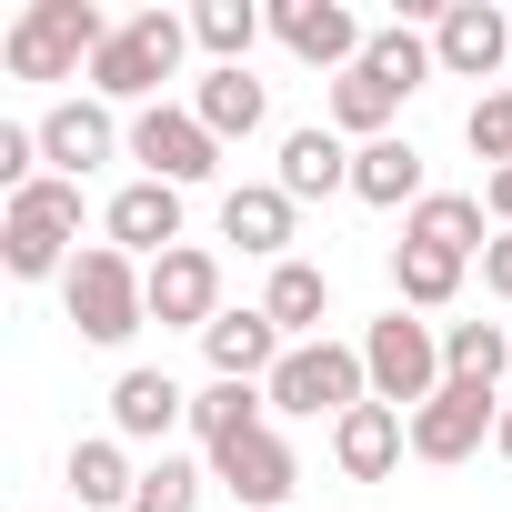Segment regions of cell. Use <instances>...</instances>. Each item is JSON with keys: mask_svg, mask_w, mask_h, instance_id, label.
Wrapping results in <instances>:
<instances>
[{"mask_svg": "<svg viewBox=\"0 0 512 512\" xmlns=\"http://www.w3.org/2000/svg\"><path fill=\"white\" fill-rule=\"evenodd\" d=\"M111 31L121 21L101 11V0H31V11L0 31V61H11V81H91Z\"/></svg>", "mask_w": 512, "mask_h": 512, "instance_id": "1", "label": "cell"}, {"mask_svg": "<svg viewBox=\"0 0 512 512\" xmlns=\"http://www.w3.org/2000/svg\"><path fill=\"white\" fill-rule=\"evenodd\" d=\"M81 181H61V171H41L21 201H0V262H11V282H71V262H81Z\"/></svg>", "mask_w": 512, "mask_h": 512, "instance_id": "2", "label": "cell"}, {"mask_svg": "<svg viewBox=\"0 0 512 512\" xmlns=\"http://www.w3.org/2000/svg\"><path fill=\"white\" fill-rule=\"evenodd\" d=\"M181 51H191V21L181 11H131L111 41H101V61H91V101H131V111H151L161 101V81L181 71Z\"/></svg>", "mask_w": 512, "mask_h": 512, "instance_id": "3", "label": "cell"}, {"mask_svg": "<svg viewBox=\"0 0 512 512\" xmlns=\"http://www.w3.org/2000/svg\"><path fill=\"white\" fill-rule=\"evenodd\" d=\"M61 312H71V332H81V342L121 352V342H131V332L151 322L141 262H131V251H111V241H91L81 262H71V282H61Z\"/></svg>", "mask_w": 512, "mask_h": 512, "instance_id": "4", "label": "cell"}, {"mask_svg": "<svg viewBox=\"0 0 512 512\" xmlns=\"http://www.w3.org/2000/svg\"><path fill=\"white\" fill-rule=\"evenodd\" d=\"M262 392H272V412H292V422H342V412L372 402V372H362V342H332V332H322V342H292Z\"/></svg>", "mask_w": 512, "mask_h": 512, "instance_id": "5", "label": "cell"}, {"mask_svg": "<svg viewBox=\"0 0 512 512\" xmlns=\"http://www.w3.org/2000/svg\"><path fill=\"white\" fill-rule=\"evenodd\" d=\"M362 372H372V402H392V412H422L452 372H442V322H422V312H382L372 332H362Z\"/></svg>", "mask_w": 512, "mask_h": 512, "instance_id": "6", "label": "cell"}, {"mask_svg": "<svg viewBox=\"0 0 512 512\" xmlns=\"http://www.w3.org/2000/svg\"><path fill=\"white\" fill-rule=\"evenodd\" d=\"M131 161H141V181L191 191V181H211V171H221V141L201 131V111H191V101H151V111H131Z\"/></svg>", "mask_w": 512, "mask_h": 512, "instance_id": "7", "label": "cell"}, {"mask_svg": "<svg viewBox=\"0 0 512 512\" xmlns=\"http://www.w3.org/2000/svg\"><path fill=\"white\" fill-rule=\"evenodd\" d=\"M272 41L292 51V61H312V71H362V51H372V31H362V11H342V0H272Z\"/></svg>", "mask_w": 512, "mask_h": 512, "instance_id": "8", "label": "cell"}, {"mask_svg": "<svg viewBox=\"0 0 512 512\" xmlns=\"http://www.w3.org/2000/svg\"><path fill=\"white\" fill-rule=\"evenodd\" d=\"M141 292H151V322H161V332H211V322H221V262H211L201 241L141 262Z\"/></svg>", "mask_w": 512, "mask_h": 512, "instance_id": "9", "label": "cell"}, {"mask_svg": "<svg viewBox=\"0 0 512 512\" xmlns=\"http://www.w3.org/2000/svg\"><path fill=\"white\" fill-rule=\"evenodd\" d=\"M211 462V482L241 502V512H282L292 502V482H302V462H292V442L262 422V432H241V442H221V452H201Z\"/></svg>", "mask_w": 512, "mask_h": 512, "instance_id": "10", "label": "cell"}, {"mask_svg": "<svg viewBox=\"0 0 512 512\" xmlns=\"http://www.w3.org/2000/svg\"><path fill=\"white\" fill-rule=\"evenodd\" d=\"M121 151H131V131L111 121V101L81 91V101H51V111H41V161H51L61 181H91V171L121 161Z\"/></svg>", "mask_w": 512, "mask_h": 512, "instance_id": "11", "label": "cell"}, {"mask_svg": "<svg viewBox=\"0 0 512 512\" xmlns=\"http://www.w3.org/2000/svg\"><path fill=\"white\" fill-rule=\"evenodd\" d=\"M502 422V392H472V382H442L422 412H412V462H472Z\"/></svg>", "mask_w": 512, "mask_h": 512, "instance_id": "12", "label": "cell"}, {"mask_svg": "<svg viewBox=\"0 0 512 512\" xmlns=\"http://www.w3.org/2000/svg\"><path fill=\"white\" fill-rule=\"evenodd\" d=\"M432 61H442V81H492V71H512V21L492 0H452V11H432Z\"/></svg>", "mask_w": 512, "mask_h": 512, "instance_id": "13", "label": "cell"}, {"mask_svg": "<svg viewBox=\"0 0 512 512\" xmlns=\"http://www.w3.org/2000/svg\"><path fill=\"white\" fill-rule=\"evenodd\" d=\"M101 241L131 251V262L181 251V191H171V181H121V191L101 201Z\"/></svg>", "mask_w": 512, "mask_h": 512, "instance_id": "14", "label": "cell"}, {"mask_svg": "<svg viewBox=\"0 0 512 512\" xmlns=\"http://www.w3.org/2000/svg\"><path fill=\"white\" fill-rule=\"evenodd\" d=\"M221 241H241L251 262H292V241H302V201L282 181H241L221 191Z\"/></svg>", "mask_w": 512, "mask_h": 512, "instance_id": "15", "label": "cell"}, {"mask_svg": "<svg viewBox=\"0 0 512 512\" xmlns=\"http://www.w3.org/2000/svg\"><path fill=\"white\" fill-rule=\"evenodd\" d=\"M191 422V392L171 382V372H151V362H131L121 382H111V432L121 442H161L171 452V432Z\"/></svg>", "mask_w": 512, "mask_h": 512, "instance_id": "16", "label": "cell"}, {"mask_svg": "<svg viewBox=\"0 0 512 512\" xmlns=\"http://www.w3.org/2000/svg\"><path fill=\"white\" fill-rule=\"evenodd\" d=\"M282 332H272V312L251 302V312H221L211 332H201V362H211V382H272L282 372Z\"/></svg>", "mask_w": 512, "mask_h": 512, "instance_id": "17", "label": "cell"}, {"mask_svg": "<svg viewBox=\"0 0 512 512\" xmlns=\"http://www.w3.org/2000/svg\"><path fill=\"white\" fill-rule=\"evenodd\" d=\"M272 181L292 201H332V191H352V141L332 121H302V131H282V171Z\"/></svg>", "mask_w": 512, "mask_h": 512, "instance_id": "18", "label": "cell"}, {"mask_svg": "<svg viewBox=\"0 0 512 512\" xmlns=\"http://www.w3.org/2000/svg\"><path fill=\"white\" fill-rule=\"evenodd\" d=\"M352 201H372V211H402V221H412V211L432 201L422 151H412L402 131H392V141H362V151H352Z\"/></svg>", "mask_w": 512, "mask_h": 512, "instance_id": "19", "label": "cell"}, {"mask_svg": "<svg viewBox=\"0 0 512 512\" xmlns=\"http://www.w3.org/2000/svg\"><path fill=\"white\" fill-rule=\"evenodd\" d=\"M402 452H412V412H392V402H362V412L332 422V462H342L352 482H382Z\"/></svg>", "mask_w": 512, "mask_h": 512, "instance_id": "20", "label": "cell"}, {"mask_svg": "<svg viewBox=\"0 0 512 512\" xmlns=\"http://www.w3.org/2000/svg\"><path fill=\"white\" fill-rule=\"evenodd\" d=\"M61 482H71V502H81V512H131L141 462H131V442H121V432H91V442H71Z\"/></svg>", "mask_w": 512, "mask_h": 512, "instance_id": "21", "label": "cell"}, {"mask_svg": "<svg viewBox=\"0 0 512 512\" xmlns=\"http://www.w3.org/2000/svg\"><path fill=\"white\" fill-rule=\"evenodd\" d=\"M262 312H272V332L282 342H322V322H332V272L322 262H272V282H262Z\"/></svg>", "mask_w": 512, "mask_h": 512, "instance_id": "22", "label": "cell"}, {"mask_svg": "<svg viewBox=\"0 0 512 512\" xmlns=\"http://www.w3.org/2000/svg\"><path fill=\"white\" fill-rule=\"evenodd\" d=\"M402 241L452 251V262H482V251H492V211H482V191H432V201L402 221Z\"/></svg>", "mask_w": 512, "mask_h": 512, "instance_id": "23", "label": "cell"}, {"mask_svg": "<svg viewBox=\"0 0 512 512\" xmlns=\"http://www.w3.org/2000/svg\"><path fill=\"white\" fill-rule=\"evenodd\" d=\"M442 372L472 392H512V322H442Z\"/></svg>", "mask_w": 512, "mask_h": 512, "instance_id": "24", "label": "cell"}, {"mask_svg": "<svg viewBox=\"0 0 512 512\" xmlns=\"http://www.w3.org/2000/svg\"><path fill=\"white\" fill-rule=\"evenodd\" d=\"M191 111H201V131H211L221 151H231V141H251V131L272 121V101H262V81H251V71H201Z\"/></svg>", "mask_w": 512, "mask_h": 512, "instance_id": "25", "label": "cell"}, {"mask_svg": "<svg viewBox=\"0 0 512 512\" xmlns=\"http://www.w3.org/2000/svg\"><path fill=\"white\" fill-rule=\"evenodd\" d=\"M462 272H472V262H452V251L392 241V302H402V312H452V302H462Z\"/></svg>", "mask_w": 512, "mask_h": 512, "instance_id": "26", "label": "cell"}, {"mask_svg": "<svg viewBox=\"0 0 512 512\" xmlns=\"http://www.w3.org/2000/svg\"><path fill=\"white\" fill-rule=\"evenodd\" d=\"M272 422V392L262 382H201L191 392V432H201V452H221V442H241V432H262Z\"/></svg>", "mask_w": 512, "mask_h": 512, "instance_id": "27", "label": "cell"}, {"mask_svg": "<svg viewBox=\"0 0 512 512\" xmlns=\"http://www.w3.org/2000/svg\"><path fill=\"white\" fill-rule=\"evenodd\" d=\"M272 31V11H251V0H201L191 11V41L211 51V71H251V41Z\"/></svg>", "mask_w": 512, "mask_h": 512, "instance_id": "28", "label": "cell"}, {"mask_svg": "<svg viewBox=\"0 0 512 512\" xmlns=\"http://www.w3.org/2000/svg\"><path fill=\"white\" fill-rule=\"evenodd\" d=\"M362 71H372L382 91H402V101H412V91H422L442 61H432V31H412V21H382V31H372V51H362Z\"/></svg>", "mask_w": 512, "mask_h": 512, "instance_id": "29", "label": "cell"}, {"mask_svg": "<svg viewBox=\"0 0 512 512\" xmlns=\"http://www.w3.org/2000/svg\"><path fill=\"white\" fill-rule=\"evenodd\" d=\"M392 121H402V91H382L372 71H342L332 81V131L362 151V141H392Z\"/></svg>", "mask_w": 512, "mask_h": 512, "instance_id": "30", "label": "cell"}, {"mask_svg": "<svg viewBox=\"0 0 512 512\" xmlns=\"http://www.w3.org/2000/svg\"><path fill=\"white\" fill-rule=\"evenodd\" d=\"M201 482H211V462H191V452H161V462H141V492H131V512H201Z\"/></svg>", "mask_w": 512, "mask_h": 512, "instance_id": "31", "label": "cell"}, {"mask_svg": "<svg viewBox=\"0 0 512 512\" xmlns=\"http://www.w3.org/2000/svg\"><path fill=\"white\" fill-rule=\"evenodd\" d=\"M462 141L482 151V171H502V161H512V81L472 101V121H462Z\"/></svg>", "mask_w": 512, "mask_h": 512, "instance_id": "32", "label": "cell"}, {"mask_svg": "<svg viewBox=\"0 0 512 512\" xmlns=\"http://www.w3.org/2000/svg\"><path fill=\"white\" fill-rule=\"evenodd\" d=\"M482 292L512 302V231H492V251H482Z\"/></svg>", "mask_w": 512, "mask_h": 512, "instance_id": "33", "label": "cell"}, {"mask_svg": "<svg viewBox=\"0 0 512 512\" xmlns=\"http://www.w3.org/2000/svg\"><path fill=\"white\" fill-rule=\"evenodd\" d=\"M482 211H492V231H512V161L482 171Z\"/></svg>", "mask_w": 512, "mask_h": 512, "instance_id": "34", "label": "cell"}, {"mask_svg": "<svg viewBox=\"0 0 512 512\" xmlns=\"http://www.w3.org/2000/svg\"><path fill=\"white\" fill-rule=\"evenodd\" d=\"M492 452L512 462V392H502V422H492Z\"/></svg>", "mask_w": 512, "mask_h": 512, "instance_id": "35", "label": "cell"}]
</instances>
